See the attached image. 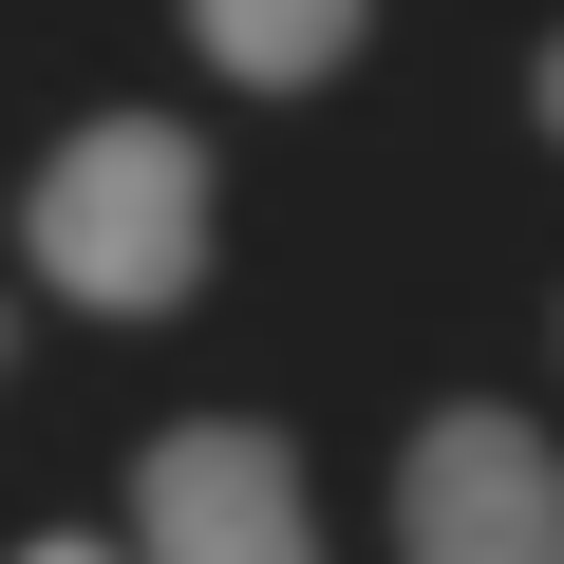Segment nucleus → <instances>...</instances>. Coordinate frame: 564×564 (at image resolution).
<instances>
[{
	"mask_svg": "<svg viewBox=\"0 0 564 564\" xmlns=\"http://www.w3.org/2000/svg\"><path fill=\"white\" fill-rule=\"evenodd\" d=\"M132 564H321V527H302V452H282L263 414H188V433H151V470H132Z\"/></svg>",
	"mask_w": 564,
	"mask_h": 564,
	"instance_id": "2",
	"label": "nucleus"
},
{
	"mask_svg": "<svg viewBox=\"0 0 564 564\" xmlns=\"http://www.w3.org/2000/svg\"><path fill=\"white\" fill-rule=\"evenodd\" d=\"M20 564H113V545H76V527H57V545H20Z\"/></svg>",
	"mask_w": 564,
	"mask_h": 564,
	"instance_id": "6",
	"label": "nucleus"
},
{
	"mask_svg": "<svg viewBox=\"0 0 564 564\" xmlns=\"http://www.w3.org/2000/svg\"><path fill=\"white\" fill-rule=\"evenodd\" d=\"M39 282L57 302H95V321H151V302H188L207 282V151L170 132V113H95L57 170H39Z\"/></svg>",
	"mask_w": 564,
	"mask_h": 564,
	"instance_id": "1",
	"label": "nucleus"
},
{
	"mask_svg": "<svg viewBox=\"0 0 564 564\" xmlns=\"http://www.w3.org/2000/svg\"><path fill=\"white\" fill-rule=\"evenodd\" d=\"M527 113H545V132H564V39H545V76H527Z\"/></svg>",
	"mask_w": 564,
	"mask_h": 564,
	"instance_id": "5",
	"label": "nucleus"
},
{
	"mask_svg": "<svg viewBox=\"0 0 564 564\" xmlns=\"http://www.w3.org/2000/svg\"><path fill=\"white\" fill-rule=\"evenodd\" d=\"M395 564H564V452L527 414H433L395 470Z\"/></svg>",
	"mask_w": 564,
	"mask_h": 564,
	"instance_id": "3",
	"label": "nucleus"
},
{
	"mask_svg": "<svg viewBox=\"0 0 564 564\" xmlns=\"http://www.w3.org/2000/svg\"><path fill=\"white\" fill-rule=\"evenodd\" d=\"M188 39L245 76V95H302V76H339V39H358V0H188Z\"/></svg>",
	"mask_w": 564,
	"mask_h": 564,
	"instance_id": "4",
	"label": "nucleus"
}]
</instances>
